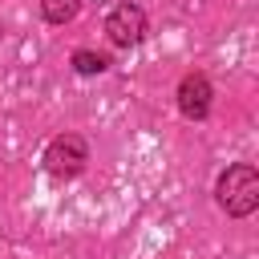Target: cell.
Here are the masks:
<instances>
[{
    "label": "cell",
    "instance_id": "8992f818",
    "mask_svg": "<svg viewBox=\"0 0 259 259\" xmlns=\"http://www.w3.org/2000/svg\"><path fill=\"white\" fill-rule=\"evenodd\" d=\"M73 69L81 77H93V73H105L109 69V57L105 53H93V49H77L73 53Z\"/></svg>",
    "mask_w": 259,
    "mask_h": 259
},
{
    "label": "cell",
    "instance_id": "3957f363",
    "mask_svg": "<svg viewBox=\"0 0 259 259\" xmlns=\"http://www.w3.org/2000/svg\"><path fill=\"white\" fill-rule=\"evenodd\" d=\"M105 32H109V40H113L117 49H130V45H138V40L146 36V12L125 0V4H117V8L105 16Z\"/></svg>",
    "mask_w": 259,
    "mask_h": 259
},
{
    "label": "cell",
    "instance_id": "7a4b0ae2",
    "mask_svg": "<svg viewBox=\"0 0 259 259\" xmlns=\"http://www.w3.org/2000/svg\"><path fill=\"white\" fill-rule=\"evenodd\" d=\"M85 162H89V150H85V138H77V134H61L45 150V170L53 178H73L85 170Z\"/></svg>",
    "mask_w": 259,
    "mask_h": 259
},
{
    "label": "cell",
    "instance_id": "6da1fadb",
    "mask_svg": "<svg viewBox=\"0 0 259 259\" xmlns=\"http://www.w3.org/2000/svg\"><path fill=\"white\" fill-rule=\"evenodd\" d=\"M214 198L227 214L235 219H247L255 206H259V170L251 162H235L219 174V186H214Z\"/></svg>",
    "mask_w": 259,
    "mask_h": 259
},
{
    "label": "cell",
    "instance_id": "277c9868",
    "mask_svg": "<svg viewBox=\"0 0 259 259\" xmlns=\"http://www.w3.org/2000/svg\"><path fill=\"white\" fill-rule=\"evenodd\" d=\"M210 81L202 77V73H186L182 81H178V109H182V117H190V121H202L206 113H210Z\"/></svg>",
    "mask_w": 259,
    "mask_h": 259
},
{
    "label": "cell",
    "instance_id": "5b68a950",
    "mask_svg": "<svg viewBox=\"0 0 259 259\" xmlns=\"http://www.w3.org/2000/svg\"><path fill=\"white\" fill-rule=\"evenodd\" d=\"M40 12L49 24H69L81 12V0H40Z\"/></svg>",
    "mask_w": 259,
    "mask_h": 259
}]
</instances>
